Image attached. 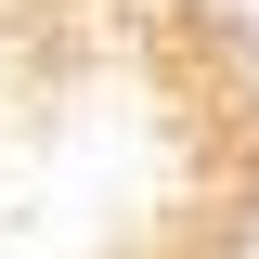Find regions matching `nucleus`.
<instances>
[{"label": "nucleus", "instance_id": "f257e3e1", "mask_svg": "<svg viewBox=\"0 0 259 259\" xmlns=\"http://www.w3.org/2000/svg\"><path fill=\"white\" fill-rule=\"evenodd\" d=\"M259 78L221 0H0V259H246Z\"/></svg>", "mask_w": 259, "mask_h": 259}]
</instances>
